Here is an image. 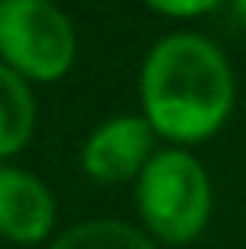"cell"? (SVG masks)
<instances>
[{"instance_id": "9c48e42d", "label": "cell", "mask_w": 246, "mask_h": 249, "mask_svg": "<svg viewBox=\"0 0 246 249\" xmlns=\"http://www.w3.org/2000/svg\"><path fill=\"white\" fill-rule=\"evenodd\" d=\"M232 4H235V11H239V18L246 22V0H232Z\"/></svg>"}, {"instance_id": "5b68a950", "label": "cell", "mask_w": 246, "mask_h": 249, "mask_svg": "<svg viewBox=\"0 0 246 249\" xmlns=\"http://www.w3.org/2000/svg\"><path fill=\"white\" fill-rule=\"evenodd\" d=\"M58 206L37 174L0 162V238L15 246H37L55 228Z\"/></svg>"}, {"instance_id": "ba28073f", "label": "cell", "mask_w": 246, "mask_h": 249, "mask_svg": "<svg viewBox=\"0 0 246 249\" xmlns=\"http://www.w3.org/2000/svg\"><path fill=\"white\" fill-rule=\"evenodd\" d=\"M141 4L167 15V18H199V15L217 11L225 0H141Z\"/></svg>"}, {"instance_id": "6da1fadb", "label": "cell", "mask_w": 246, "mask_h": 249, "mask_svg": "<svg viewBox=\"0 0 246 249\" xmlns=\"http://www.w3.org/2000/svg\"><path fill=\"white\" fill-rule=\"evenodd\" d=\"M141 116L174 144L210 141L235 108V72L199 33H170L149 47L138 76Z\"/></svg>"}, {"instance_id": "277c9868", "label": "cell", "mask_w": 246, "mask_h": 249, "mask_svg": "<svg viewBox=\"0 0 246 249\" xmlns=\"http://www.w3.org/2000/svg\"><path fill=\"white\" fill-rule=\"evenodd\" d=\"M156 156V130L145 116H113L98 123L80 148V166L98 184L138 181Z\"/></svg>"}, {"instance_id": "52a82bcc", "label": "cell", "mask_w": 246, "mask_h": 249, "mask_svg": "<svg viewBox=\"0 0 246 249\" xmlns=\"http://www.w3.org/2000/svg\"><path fill=\"white\" fill-rule=\"evenodd\" d=\"M47 249H156L145 231L123 220H83L55 238Z\"/></svg>"}, {"instance_id": "7a4b0ae2", "label": "cell", "mask_w": 246, "mask_h": 249, "mask_svg": "<svg viewBox=\"0 0 246 249\" xmlns=\"http://www.w3.org/2000/svg\"><path fill=\"white\" fill-rule=\"evenodd\" d=\"M134 206L145 231L163 246H189L207 231L214 192L203 162L185 148H163L134 181Z\"/></svg>"}, {"instance_id": "8992f818", "label": "cell", "mask_w": 246, "mask_h": 249, "mask_svg": "<svg viewBox=\"0 0 246 249\" xmlns=\"http://www.w3.org/2000/svg\"><path fill=\"white\" fill-rule=\"evenodd\" d=\"M33 126H37V98L29 90V80L0 62V159L22 152L33 137Z\"/></svg>"}, {"instance_id": "3957f363", "label": "cell", "mask_w": 246, "mask_h": 249, "mask_svg": "<svg viewBox=\"0 0 246 249\" xmlns=\"http://www.w3.org/2000/svg\"><path fill=\"white\" fill-rule=\"evenodd\" d=\"M0 62L29 83H55L76 62V29L51 0H0Z\"/></svg>"}]
</instances>
